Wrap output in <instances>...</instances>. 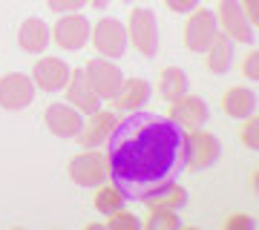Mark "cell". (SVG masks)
<instances>
[{
	"instance_id": "6",
	"label": "cell",
	"mask_w": 259,
	"mask_h": 230,
	"mask_svg": "<svg viewBox=\"0 0 259 230\" xmlns=\"http://www.w3.org/2000/svg\"><path fill=\"white\" fill-rule=\"evenodd\" d=\"M66 173L78 187H101L107 181V153L98 150H81L78 156L69 158Z\"/></svg>"
},
{
	"instance_id": "14",
	"label": "cell",
	"mask_w": 259,
	"mask_h": 230,
	"mask_svg": "<svg viewBox=\"0 0 259 230\" xmlns=\"http://www.w3.org/2000/svg\"><path fill=\"white\" fill-rule=\"evenodd\" d=\"M64 92H66V101L72 104V107H78L83 115L101 110V104H104L98 98V92L93 89V83H90V78L83 72V66H72V75H69V83H66Z\"/></svg>"
},
{
	"instance_id": "2",
	"label": "cell",
	"mask_w": 259,
	"mask_h": 230,
	"mask_svg": "<svg viewBox=\"0 0 259 230\" xmlns=\"http://www.w3.org/2000/svg\"><path fill=\"white\" fill-rule=\"evenodd\" d=\"M222 158V144L219 138L207 132L204 127L199 129H185V170H210Z\"/></svg>"
},
{
	"instance_id": "9",
	"label": "cell",
	"mask_w": 259,
	"mask_h": 230,
	"mask_svg": "<svg viewBox=\"0 0 259 230\" xmlns=\"http://www.w3.org/2000/svg\"><path fill=\"white\" fill-rule=\"evenodd\" d=\"M83 72H87V78H90V83H93V89L98 92L101 101H112L118 95L121 83H124V72L115 66V61L101 58V55L93 58V61H87Z\"/></svg>"
},
{
	"instance_id": "1",
	"label": "cell",
	"mask_w": 259,
	"mask_h": 230,
	"mask_svg": "<svg viewBox=\"0 0 259 230\" xmlns=\"http://www.w3.org/2000/svg\"><path fill=\"white\" fill-rule=\"evenodd\" d=\"M185 173V129L170 115L130 112L107 138V175L124 202H161Z\"/></svg>"
},
{
	"instance_id": "20",
	"label": "cell",
	"mask_w": 259,
	"mask_h": 230,
	"mask_svg": "<svg viewBox=\"0 0 259 230\" xmlns=\"http://www.w3.org/2000/svg\"><path fill=\"white\" fill-rule=\"evenodd\" d=\"M207 69L216 75H225L228 69L233 66V58H236V43H233L231 37L219 32V35L213 37V43L207 46Z\"/></svg>"
},
{
	"instance_id": "10",
	"label": "cell",
	"mask_w": 259,
	"mask_h": 230,
	"mask_svg": "<svg viewBox=\"0 0 259 230\" xmlns=\"http://www.w3.org/2000/svg\"><path fill=\"white\" fill-rule=\"evenodd\" d=\"M37 86L32 81V75L23 72H6L0 78V107L9 112L26 110L29 104L35 101Z\"/></svg>"
},
{
	"instance_id": "5",
	"label": "cell",
	"mask_w": 259,
	"mask_h": 230,
	"mask_svg": "<svg viewBox=\"0 0 259 230\" xmlns=\"http://www.w3.org/2000/svg\"><path fill=\"white\" fill-rule=\"evenodd\" d=\"M216 20H219V32H225L233 43H256V26L248 20L239 0H219L216 3Z\"/></svg>"
},
{
	"instance_id": "7",
	"label": "cell",
	"mask_w": 259,
	"mask_h": 230,
	"mask_svg": "<svg viewBox=\"0 0 259 230\" xmlns=\"http://www.w3.org/2000/svg\"><path fill=\"white\" fill-rule=\"evenodd\" d=\"M90 32H93V20H87V15L81 12H69V15H58L52 26V40L66 52H78L90 43Z\"/></svg>"
},
{
	"instance_id": "24",
	"label": "cell",
	"mask_w": 259,
	"mask_h": 230,
	"mask_svg": "<svg viewBox=\"0 0 259 230\" xmlns=\"http://www.w3.org/2000/svg\"><path fill=\"white\" fill-rule=\"evenodd\" d=\"M242 75H245L248 81H256V78H259V52H256V49H250L248 58L242 61Z\"/></svg>"
},
{
	"instance_id": "3",
	"label": "cell",
	"mask_w": 259,
	"mask_h": 230,
	"mask_svg": "<svg viewBox=\"0 0 259 230\" xmlns=\"http://www.w3.org/2000/svg\"><path fill=\"white\" fill-rule=\"evenodd\" d=\"M127 40L133 43V49H139L144 58H156L158 55V18L156 12L147 6H136L127 18Z\"/></svg>"
},
{
	"instance_id": "11",
	"label": "cell",
	"mask_w": 259,
	"mask_h": 230,
	"mask_svg": "<svg viewBox=\"0 0 259 230\" xmlns=\"http://www.w3.org/2000/svg\"><path fill=\"white\" fill-rule=\"evenodd\" d=\"M83 115L78 107H72L69 101H55L49 104L47 112H44V121H47V129L55 138H78L83 127Z\"/></svg>"
},
{
	"instance_id": "19",
	"label": "cell",
	"mask_w": 259,
	"mask_h": 230,
	"mask_svg": "<svg viewBox=\"0 0 259 230\" xmlns=\"http://www.w3.org/2000/svg\"><path fill=\"white\" fill-rule=\"evenodd\" d=\"M156 89H158V98L167 104L179 101L182 95L190 92V81H187V72L179 69V66H164L158 72V81H156Z\"/></svg>"
},
{
	"instance_id": "4",
	"label": "cell",
	"mask_w": 259,
	"mask_h": 230,
	"mask_svg": "<svg viewBox=\"0 0 259 230\" xmlns=\"http://www.w3.org/2000/svg\"><path fill=\"white\" fill-rule=\"evenodd\" d=\"M90 43L101 58H110V61H118L127 52V26L121 23L118 18H101L93 23V32H90Z\"/></svg>"
},
{
	"instance_id": "28",
	"label": "cell",
	"mask_w": 259,
	"mask_h": 230,
	"mask_svg": "<svg viewBox=\"0 0 259 230\" xmlns=\"http://www.w3.org/2000/svg\"><path fill=\"white\" fill-rule=\"evenodd\" d=\"M179 221V216L173 213V216H153L150 219V227H164V224H176Z\"/></svg>"
},
{
	"instance_id": "22",
	"label": "cell",
	"mask_w": 259,
	"mask_h": 230,
	"mask_svg": "<svg viewBox=\"0 0 259 230\" xmlns=\"http://www.w3.org/2000/svg\"><path fill=\"white\" fill-rule=\"evenodd\" d=\"M47 6L55 15H69V12H81L87 6V0H47Z\"/></svg>"
},
{
	"instance_id": "17",
	"label": "cell",
	"mask_w": 259,
	"mask_h": 230,
	"mask_svg": "<svg viewBox=\"0 0 259 230\" xmlns=\"http://www.w3.org/2000/svg\"><path fill=\"white\" fill-rule=\"evenodd\" d=\"M222 110L236 121H245L256 115V89L253 86H231L222 95Z\"/></svg>"
},
{
	"instance_id": "12",
	"label": "cell",
	"mask_w": 259,
	"mask_h": 230,
	"mask_svg": "<svg viewBox=\"0 0 259 230\" xmlns=\"http://www.w3.org/2000/svg\"><path fill=\"white\" fill-rule=\"evenodd\" d=\"M69 75H72V66L61 61V58H52V55H37V64L32 66V81H35L37 89L44 92H61L66 89L69 83Z\"/></svg>"
},
{
	"instance_id": "8",
	"label": "cell",
	"mask_w": 259,
	"mask_h": 230,
	"mask_svg": "<svg viewBox=\"0 0 259 230\" xmlns=\"http://www.w3.org/2000/svg\"><path fill=\"white\" fill-rule=\"evenodd\" d=\"M219 35V20H216V12L213 9H193L187 15L185 23V46L190 52H207V46L213 43V37Z\"/></svg>"
},
{
	"instance_id": "16",
	"label": "cell",
	"mask_w": 259,
	"mask_h": 230,
	"mask_svg": "<svg viewBox=\"0 0 259 230\" xmlns=\"http://www.w3.org/2000/svg\"><path fill=\"white\" fill-rule=\"evenodd\" d=\"M112 112H104V110H95L83 118V127L78 132V144L83 150H98L101 144H107V138L112 132Z\"/></svg>"
},
{
	"instance_id": "29",
	"label": "cell",
	"mask_w": 259,
	"mask_h": 230,
	"mask_svg": "<svg viewBox=\"0 0 259 230\" xmlns=\"http://www.w3.org/2000/svg\"><path fill=\"white\" fill-rule=\"evenodd\" d=\"M130 3H133V0H130Z\"/></svg>"
},
{
	"instance_id": "25",
	"label": "cell",
	"mask_w": 259,
	"mask_h": 230,
	"mask_svg": "<svg viewBox=\"0 0 259 230\" xmlns=\"http://www.w3.org/2000/svg\"><path fill=\"white\" fill-rule=\"evenodd\" d=\"M199 3L202 0H164V6L176 15H190L193 9H199Z\"/></svg>"
},
{
	"instance_id": "18",
	"label": "cell",
	"mask_w": 259,
	"mask_h": 230,
	"mask_svg": "<svg viewBox=\"0 0 259 230\" xmlns=\"http://www.w3.org/2000/svg\"><path fill=\"white\" fill-rule=\"evenodd\" d=\"M150 95H153V86L144 78H124L118 95L112 101L118 104V110H124V112H139V110H144Z\"/></svg>"
},
{
	"instance_id": "26",
	"label": "cell",
	"mask_w": 259,
	"mask_h": 230,
	"mask_svg": "<svg viewBox=\"0 0 259 230\" xmlns=\"http://www.w3.org/2000/svg\"><path fill=\"white\" fill-rule=\"evenodd\" d=\"M242 9H245V15H248V20L256 26L259 23V0H239Z\"/></svg>"
},
{
	"instance_id": "13",
	"label": "cell",
	"mask_w": 259,
	"mask_h": 230,
	"mask_svg": "<svg viewBox=\"0 0 259 230\" xmlns=\"http://www.w3.org/2000/svg\"><path fill=\"white\" fill-rule=\"evenodd\" d=\"M170 118L176 121L182 129H199L207 124V118H210V107H207V101L204 98H199V95H182L179 101L170 104Z\"/></svg>"
},
{
	"instance_id": "15",
	"label": "cell",
	"mask_w": 259,
	"mask_h": 230,
	"mask_svg": "<svg viewBox=\"0 0 259 230\" xmlns=\"http://www.w3.org/2000/svg\"><path fill=\"white\" fill-rule=\"evenodd\" d=\"M49 40H52V29L44 18H37V15H29L18 29V43L23 52L29 55H44L47 52Z\"/></svg>"
},
{
	"instance_id": "23",
	"label": "cell",
	"mask_w": 259,
	"mask_h": 230,
	"mask_svg": "<svg viewBox=\"0 0 259 230\" xmlns=\"http://www.w3.org/2000/svg\"><path fill=\"white\" fill-rule=\"evenodd\" d=\"M121 202H124V199H121V196L115 193V187H112V193H101L95 204H98V210H101V213H107V216H112V213L118 210V204H121Z\"/></svg>"
},
{
	"instance_id": "21",
	"label": "cell",
	"mask_w": 259,
	"mask_h": 230,
	"mask_svg": "<svg viewBox=\"0 0 259 230\" xmlns=\"http://www.w3.org/2000/svg\"><path fill=\"white\" fill-rule=\"evenodd\" d=\"M242 144L248 150H256L259 147V121L250 115V118H245V129H242Z\"/></svg>"
},
{
	"instance_id": "27",
	"label": "cell",
	"mask_w": 259,
	"mask_h": 230,
	"mask_svg": "<svg viewBox=\"0 0 259 230\" xmlns=\"http://www.w3.org/2000/svg\"><path fill=\"white\" fill-rule=\"evenodd\" d=\"M110 227H139V219H133V216H110Z\"/></svg>"
}]
</instances>
